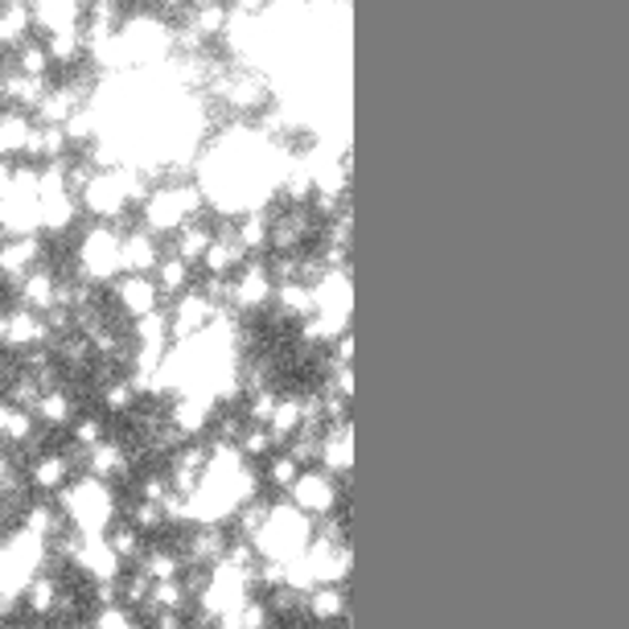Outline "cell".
Returning a JSON list of instances; mask_svg holds the SVG:
<instances>
[{"mask_svg": "<svg viewBox=\"0 0 629 629\" xmlns=\"http://www.w3.org/2000/svg\"><path fill=\"white\" fill-rule=\"evenodd\" d=\"M272 296H276V280H272V268H268L264 260H248V264L231 276L234 313H255V308H264Z\"/></svg>", "mask_w": 629, "mask_h": 629, "instance_id": "6da1fadb", "label": "cell"}, {"mask_svg": "<svg viewBox=\"0 0 629 629\" xmlns=\"http://www.w3.org/2000/svg\"><path fill=\"white\" fill-rule=\"evenodd\" d=\"M107 289H112V305H116L124 317H133V322H140V317L161 308V289H157L153 276H128V272H124V276H116Z\"/></svg>", "mask_w": 629, "mask_h": 629, "instance_id": "7a4b0ae2", "label": "cell"}, {"mask_svg": "<svg viewBox=\"0 0 629 629\" xmlns=\"http://www.w3.org/2000/svg\"><path fill=\"white\" fill-rule=\"evenodd\" d=\"M161 260H165L161 239H153L145 227H133V231L119 234V268L128 276H153L161 268Z\"/></svg>", "mask_w": 629, "mask_h": 629, "instance_id": "3957f363", "label": "cell"}, {"mask_svg": "<svg viewBox=\"0 0 629 629\" xmlns=\"http://www.w3.org/2000/svg\"><path fill=\"white\" fill-rule=\"evenodd\" d=\"M74 478H78V469H74V461L66 457V449H62V453H42L30 461V485L45 497H59Z\"/></svg>", "mask_w": 629, "mask_h": 629, "instance_id": "277c9868", "label": "cell"}, {"mask_svg": "<svg viewBox=\"0 0 629 629\" xmlns=\"http://www.w3.org/2000/svg\"><path fill=\"white\" fill-rule=\"evenodd\" d=\"M33 420L45 428V432H62V428L74 424V396L66 387H54V391H42L38 408H33Z\"/></svg>", "mask_w": 629, "mask_h": 629, "instance_id": "5b68a950", "label": "cell"}, {"mask_svg": "<svg viewBox=\"0 0 629 629\" xmlns=\"http://www.w3.org/2000/svg\"><path fill=\"white\" fill-rule=\"evenodd\" d=\"M210 243H214V231L198 219V222H190V227H181V231L174 234V251H169V255H177V260H186V264L193 268V264H202L206 260Z\"/></svg>", "mask_w": 629, "mask_h": 629, "instance_id": "8992f818", "label": "cell"}, {"mask_svg": "<svg viewBox=\"0 0 629 629\" xmlns=\"http://www.w3.org/2000/svg\"><path fill=\"white\" fill-rule=\"evenodd\" d=\"M153 280H157V289H161V296H186L193 293V268L186 264V260H177V255H165L161 268L153 272Z\"/></svg>", "mask_w": 629, "mask_h": 629, "instance_id": "52a82bcc", "label": "cell"}, {"mask_svg": "<svg viewBox=\"0 0 629 629\" xmlns=\"http://www.w3.org/2000/svg\"><path fill=\"white\" fill-rule=\"evenodd\" d=\"M234 449L243 453V461H260V457H272V449H276V437L268 432V424H248Z\"/></svg>", "mask_w": 629, "mask_h": 629, "instance_id": "ba28073f", "label": "cell"}, {"mask_svg": "<svg viewBox=\"0 0 629 629\" xmlns=\"http://www.w3.org/2000/svg\"><path fill=\"white\" fill-rule=\"evenodd\" d=\"M107 440V424H103V416H74L71 424V444L78 449H95Z\"/></svg>", "mask_w": 629, "mask_h": 629, "instance_id": "9c48e42d", "label": "cell"}, {"mask_svg": "<svg viewBox=\"0 0 629 629\" xmlns=\"http://www.w3.org/2000/svg\"><path fill=\"white\" fill-rule=\"evenodd\" d=\"M296 478H301V461L289 453H272L268 457V485H276V490H293Z\"/></svg>", "mask_w": 629, "mask_h": 629, "instance_id": "30bf717a", "label": "cell"}, {"mask_svg": "<svg viewBox=\"0 0 629 629\" xmlns=\"http://www.w3.org/2000/svg\"><path fill=\"white\" fill-rule=\"evenodd\" d=\"M91 629H140V621H136V609H128V605H107V609H95Z\"/></svg>", "mask_w": 629, "mask_h": 629, "instance_id": "8fae6325", "label": "cell"}, {"mask_svg": "<svg viewBox=\"0 0 629 629\" xmlns=\"http://www.w3.org/2000/svg\"><path fill=\"white\" fill-rule=\"evenodd\" d=\"M308 301H313V296H308V289L301 284V280H280L276 284V305L284 308V313L301 317V313L308 308Z\"/></svg>", "mask_w": 629, "mask_h": 629, "instance_id": "7c38bea8", "label": "cell"}, {"mask_svg": "<svg viewBox=\"0 0 629 629\" xmlns=\"http://www.w3.org/2000/svg\"><path fill=\"white\" fill-rule=\"evenodd\" d=\"M293 497L301 506H325V502H329V482H325V478H313V473H301L293 485Z\"/></svg>", "mask_w": 629, "mask_h": 629, "instance_id": "4fadbf2b", "label": "cell"}, {"mask_svg": "<svg viewBox=\"0 0 629 629\" xmlns=\"http://www.w3.org/2000/svg\"><path fill=\"white\" fill-rule=\"evenodd\" d=\"M0 296H4V280H0Z\"/></svg>", "mask_w": 629, "mask_h": 629, "instance_id": "5bb4252c", "label": "cell"}, {"mask_svg": "<svg viewBox=\"0 0 629 629\" xmlns=\"http://www.w3.org/2000/svg\"><path fill=\"white\" fill-rule=\"evenodd\" d=\"M214 629H219V626H214Z\"/></svg>", "mask_w": 629, "mask_h": 629, "instance_id": "9a60e30c", "label": "cell"}]
</instances>
